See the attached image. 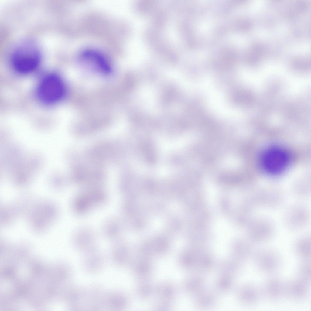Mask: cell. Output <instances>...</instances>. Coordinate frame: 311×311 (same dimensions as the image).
Listing matches in <instances>:
<instances>
[{
  "label": "cell",
  "mask_w": 311,
  "mask_h": 311,
  "mask_svg": "<svg viewBox=\"0 0 311 311\" xmlns=\"http://www.w3.org/2000/svg\"><path fill=\"white\" fill-rule=\"evenodd\" d=\"M285 282L281 279L272 277L265 281L261 289L263 297L275 302L285 296Z\"/></svg>",
  "instance_id": "ba28073f"
},
{
  "label": "cell",
  "mask_w": 311,
  "mask_h": 311,
  "mask_svg": "<svg viewBox=\"0 0 311 311\" xmlns=\"http://www.w3.org/2000/svg\"><path fill=\"white\" fill-rule=\"evenodd\" d=\"M297 276L299 278L311 283V259L301 260L297 267Z\"/></svg>",
  "instance_id": "2e32d148"
},
{
  "label": "cell",
  "mask_w": 311,
  "mask_h": 311,
  "mask_svg": "<svg viewBox=\"0 0 311 311\" xmlns=\"http://www.w3.org/2000/svg\"><path fill=\"white\" fill-rule=\"evenodd\" d=\"M83 61L95 65L102 70L105 72L110 71V67L106 59L101 53L96 50H88L84 51L80 55Z\"/></svg>",
  "instance_id": "7c38bea8"
},
{
  "label": "cell",
  "mask_w": 311,
  "mask_h": 311,
  "mask_svg": "<svg viewBox=\"0 0 311 311\" xmlns=\"http://www.w3.org/2000/svg\"><path fill=\"white\" fill-rule=\"evenodd\" d=\"M294 251L295 255L301 260L311 259L310 245L308 242L302 241L297 243L295 246Z\"/></svg>",
  "instance_id": "e0dca14e"
},
{
  "label": "cell",
  "mask_w": 311,
  "mask_h": 311,
  "mask_svg": "<svg viewBox=\"0 0 311 311\" xmlns=\"http://www.w3.org/2000/svg\"><path fill=\"white\" fill-rule=\"evenodd\" d=\"M95 234L90 228L84 227L78 230L76 232L73 239L75 249L85 255L95 249Z\"/></svg>",
  "instance_id": "9c48e42d"
},
{
  "label": "cell",
  "mask_w": 311,
  "mask_h": 311,
  "mask_svg": "<svg viewBox=\"0 0 311 311\" xmlns=\"http://www.w3.org/2000/svg\"><path fill=\"white\" fill-rule=\"evenodd\" d=\"M64 91L63 84L58 77L53 74L46 77L40 84L38 90L39 98L45 103H53L59 100Z\"/></svg>",
  "instance_id": "7a4b0ae2"
},
{
  "label": "cell",
  "mask_w": 311,
  "mask_h": 311,
  "mask_svg": "<svg viewBox=\"0 0 311 311\" xmlns=\"http://www.w3.org/2000/svg\"><path fill=\"white\" fill-rule=\"evenodd\" d=\"M310 284L296 276L285 282V296L294 302L304 300L308 296Z\"/></svg>",
  "instance_id": "52a82bcc"
},
{
  "label": "cell",
  "mask_w": 311,
  "mask_h": 311,
  "mask_svg": "<svg viewBox=\"0 0 311 311\" xmlns=\"http://www.w3.org/2000/svg\"><path fill=\"white\" fill-rule=\"evenodd\" d=\"M122 296V294L117 290L108 292L106 307L111 311L120 310L123 305Z\"/></svg>",
  "instance_id": "9a60e30c"
},
{
  "label": "cell",
  "mask_w": 311,
  "mask_h": 311,
  "mask_svg": "<svg viewBox=\"0 0 311 311\" xmlns=\"http://www.w3.org/2000/svg\"><path fill=\"white\" fill-rule=\"evenodd\" d=\"M263 297L261 289L255 284L250 283L243 288L241 293L242 299L247 305L253 306L258 304Z\"/></svg>",
  "instance_id": "4fadbf2b"
},
{
  "label": "cell",
  "mask_w": 311,
  "mask_h": 311,
  "mask_svg": "<svg viewBox=\"0 0 311 311\" xmlns=\"http://www.w3.org/2000/svg\"><path fill=\"white\" fill-rule=\"evenodd\" d=\"M105 264L106 259L104 255L95 249L85 254L82 267L86 273L95 274L101 272Z\"/></svg>",
  "instance_id": "30bf717a"
},
{
  "label": "cell",
  "mask_w": 311,
  "mask_h": 311,
  "mask_svg": "<svg viewBox=\"0 0 311 311\" xmlns=\"http://www.w3.org/2000/svg\"><path fill=\"white\" fill-rule=\"evenodd\" d=\"M106 198L105 194L101 190L92 189L84 191L75 197L73 205L74 211L78 214H84L92 207L103 203Z\"/></svg>",
  "instance_id": "277c9868"
},
{
  "label": "cell",
  "mask_w": 311,
  "mask_h": 311,
  "mask_svg": "<svg viewBox=\"0 0 311 311\" xmlns=\"http://www.w3.org/2000/svg\"><path fill=\"white\" fill-rule=\"evenodd\" d=\"M263 168L271 174L281 172L286 167L288 162L286 153L279 148L270 149L266 151L262 159Z\"/></svg>",
  "instance_id": "5b68a950"
},
{
  "label": "cell",
  "mask_w": 311,
  "mask_h": 311,
  "mask_svg": "<svg viewBox=\"0 0 311 311\" xmlns=\"http://www.w3.org/2000/svg\"><path fill=\"white\" fill-rule=\"evenodd\" d=\"M116 217H111L104 224L103 231L106 237L111 240H117L119 232V224Z\"/></svg>",
  "instance_id": "5bb4252c"
},
{
  "label": "cell",
  "mask_w": 311,
  "mask_h": 311,
  "mask_svg": "<svg viewBox=\"0 0 311 311\" xmlns=\"http://www.w3.org/2000/svg\"><path fill=\"white\" fill-rule=\"evenodd\" d=\"M69 292L68 302L70 308L75 311L84 310L85 288L75 285L72 286Z\"/></svg>",
  "instance_id": "8fae6325"
},
{
  "label": "cell",
  "mask_w": 311,
  "mask_h": 311,
  "mask_svg": "<svg viewBox=\"0 0 311 311\" xmlns=\"http://www.w3.org/2000/svg\"><path fill=\"white\" fill-rule=\"evenodd\" d=\"M254 259L258 269L264 274L273 275L281 267L282 259L280 255L272 250L257 251Z\"/></svg>",
  "instance_id": "3957f363"
},
{
  "label": "cell",
  "mask_w": 311,
  "mask_h": 311,
  "mask_svg": "<svg viewBox=\"0 0 311 311\" xmlns=\"http://www.w3.org/2000/svg\"><path fill=\"white\" fill-rule=\"evenodd\" d=\"M40 59V53L38 49L32 45L25 44L15 50L12 57V63L17 71L26 73L36 68Z\"/></svg>",
  "instance_id": "6da1fadb"
},
{
  "label": "cell",
  "mask_w": 311,
  "mask_h": 311,
  "mask_svg": "<svg viewBox=\"0 0 311 311\" xmlns=\"http://www.w3.org/2000/svg\"><path fill=\"white\" fill-rule=\"evenodd\" d=\"M84 309L99 311L106 307L108 292L101 285H94L85 288Z\"/></svg>",
  "instance_id": "8992f818"
}]
</instances>
